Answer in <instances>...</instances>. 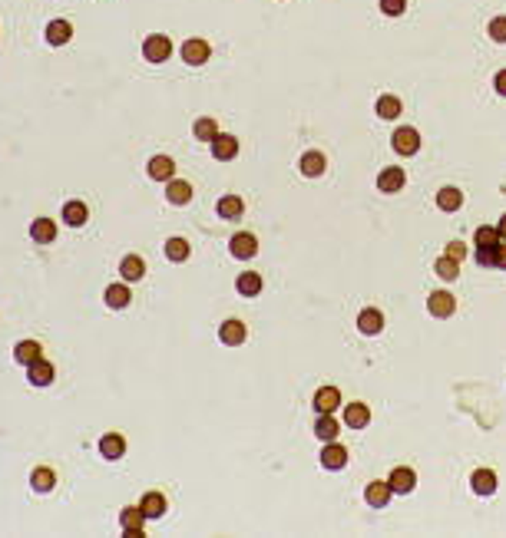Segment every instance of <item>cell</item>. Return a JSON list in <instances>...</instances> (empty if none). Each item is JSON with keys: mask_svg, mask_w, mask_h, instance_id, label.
Segmentation results:
<instances>
[{"mask_svg": "<svg viewBox=\"0 0 506 538\" xmlns=\"http://www.w3.org/2000/svg\"><path fill=\"white\" fill-rule=\"evenodd\" d=\"M142 56H146L149 63H165L169 56H172V43H169V37H163V33L146 37V43H142Z\"/></svg>", "mask_w": 506, "mask_h": 538, "instance_id": "cell-1", "label": "cell"}, {"mask_svg": "<svg viewBox=\"0 0 506 538\" xmlns=\"http://www.w3.org/2000/svg\"><path fill=\"white\" fill-rule=\"evenodd\" d=\"M394 152H401V155H417L420 152V136L414 125H401L394 132Z\"/></svg>", "mask_w": 506, "mask_h": 538, "instance_id": "cell-2", "label": "cell"}, {"mask_svg": "<svg viewBox=\"0 0 506 538\" xmlns=\"http://www.w3.org/2000/svg\"><path fill=\"white\" fill-rule=\"evenodd\" d=\"M228 251H232V258H239V261H248V258H255V251H258V238H255L252 231H239V235H232V245H228Z\"/></svg>", "mask_w": 506, "mask_h": 538, "instance_id": "cell-3", "label": "cell"}, {"mask_svg": "<svg viewBox=\"0 0 506 538\" xmlns=\"http://www.w3.org/2000/svg\"><path fill=\"white\" fill-rule=\"evenodd\" d=\"M182 60L189 63V66H202L205 60H209V53H212V47H209V43H205V40H186V43H182Z\"/></svg>", "mask_w": 506, "mask_h": 538, "instance_id": "cell-4", "label": "cell"}, {"mask_svg": "<svg viewBox=\"0 0 506 538\" xmlns=\"http://www.w3.org/2000/svg\"><path fill=\"white\" fill-rule=\"evenodd\" d=\"M344 463H348V449H344L338 439H331L328 446L321 449V466L331 469V472H338V469H344Z\"/></svg>", "mask_w": 506, "mask_h": 538, "instance_id": "cell-5", "label": "cell"}, {"mask_svg": "<svg viewBox=\"0 0 506 538\" xmlns=\"http://www.w3.org/2000/svg\"><path fill=\"white\" fill-rule=\"evenodd\" d=\"M387 482H391V489L397 492V495H404V492H410V489L417 486V476H414L410 466H397V469H391Z\"/></svg>", "mask_w": 506, "mask_h": 538, "instance_id": "cell-6", "label": "cell"}, {"mask_svg": "<svg viewBox=\"0 0 506 538\" xmlns=\"http://www.w3.org/2000/svg\"><path fill=\"white\" fill-rule=\"evenodd\" d=\"M53 376H57V370H53V363H47L43 357L27 367V380H30L34 387H47V383H53Z\"/></svg>", "mask_w": 506, "mask_h": 538, "instance_id": "cell-7", "label": "cell"}, {"mask_svg": "<svg viewBox=\"0 0 506 538\" xmlns=\"http://www.w3.org/2000/svg\"><path fill=\"white\" fill-rule=\"evenodd\" d=\"M212 155H216L218 162H232V159L239 155V142H235V136L218 132V136L212 139Z\"/></svg>", "mask_w": 506, "mask_h": 538, "instance_id": "cell-8", "label": "cell"}, {"mask_svg": "<svg viewBox=\"0 0 506 538\" xmlns=\"http://www.w3.org/2000/svg\"><path fill=\"white\" fill-rule=\"evenodd\" d=\"M149 178H156V182H172V178H176V162H172L169 155H152Z\"/></svg>", "mask_w": 506, "mask_h": 538, "instance_id": "cell-9", "label": "cell"}, {"mask_svg": "<svg viewBox=\"0 0 506 538\" xmlns=\"http://www.w3.org/2000/svg\"><path fill=\"white\" fill-rule=\"evenodd\" d=\"M357 327H361L364 337H374V334L384 330V314H380L378 307H367V311H361V317H357Z\"/></svg>", "mask_w": 506, "mask_h": 538, "instance_id": "cell-10", "label": "cell"}, {"mask_svg": "<svg viewBox=\"0 0 506 538\" xmlns=\"http://www.w3.org/2000/svg\"><path fill=\"white\" fill-rule=\"evenodd\" d=\"M70 37H73V24L70 20H50L47 24V43L50 47H64V43H70Z\"/></svg>", "mask_w": 506, "mask_h": 538, "instance_id": "cell-11", "label": "cell"}, {"mask_svg": "<svg viewBox=\"0 0 506 538\" xmlns=\"http://www.w3.org/2000/svg\"><path fill=\"white\" fill-rule=\"evenodd\" d=\"M338 403H341V390L338 387H321L315 393V410L318 413H334Z\"/></svg>", "mask_w": 506, "mask_h": 538, "instance_id": "cell-12", "label": "cell"}, {"mask_svg": "<svg viewBox=\"0 0 506 538\" xmlns=\"http://www.w3.org/2000/svg\"><path fill=\"white\" fill-rule=\"evenodd\" d=\"M100 456L103 459H119V456H126V439L119 436V433H106L100 439Z\"/></svg>", "mask_w": 506, "mask_h": 538, "instance_id": "cell-13", "label": "cell"}, {"mask_svg": "<svg viewBox=\"0 0 506 538\" xmlns=\"http://www.w3.org/2000/svg\"><path fill=\"white\" fill-rule=\"evenodd\" d=\"M391 495H394L391 482H371V486L364 489V499H367V505H374V509H384V505L391 502Z\"/></svg>", "mask_w": 506, "mask_h": 538, "instance_id": "cell-14", "label": "cell"}, {"mask_svg": "<svg viewBox=\"0 0 506 538\" xmlns=\"http://www.w3.org/2000/svg\"><path fill=\"white\" fill-rule=\"evenodd\" d=\"M470 486L477 495H493L496 492V472L493 469H477L473 476H470Z\"/></svg>", "mask_w": 506, "mask_h": 538, "instance_id": "cell-15", "label": "cell"}, {"mask_svg": "<svg viewBox=\"0 0 506 538\" xmlns=\"http://www.w3.org/2000/svg\"><path fill=\"white\" fill-rule=\"evenodd\" d=\"M165 199H169V205H189L192 185L186 182V178H172V182L165 185Z\"/></svg>", "mask_w": 506, "mask_h": 538, "instance_id": "cell-16", "label": "cell"}, {"mask_svg": "<svg viewBox=\"0 0 506 538\" xmlns=\"http://www.w3.org/2000/svg\"><path fill=\"white\" fill-rule=\"evenodd\" d=\"M344 423L351 426V429H364L371 423V410H367L364 403H348L344 406Z\"/></svg>", "mask_w": 506, "mask_h": 538, "instance_id": "cell-17", "label": "cell"}, {"mask_svg": "<svg viewBox=\"0 0 506 538\" xmlns=\"http://www.w3.org/2000/svg\"><path fill=\"white\" fill-rule=\"evenodd\" d=\"M427 307H431L433 317H450V314L456 311V300L447 294V291H437V294H431V300H427Z\"/></svg>", "mask_w": 506, "mask_h": 538, "instance_id": "cell-18", "label": "cell"}, {"mask_svg": "<svg viewBox=\"0 0 506 538\" xmlns=\"http://www.w3.org/2000/svg\"><path fill=\"white\" fill-rule=\"evenodd\" d=\"M119 275H123V281H140L142 275H146V264H142V258L140 254H126L123 258V264H119Z\"/></svg>", "mask_w": 506, "mask_h": 538, "instance_id": "cell-19", "label": "cell"}, {"mask_svg": "<svg viewBox=\"0 0 506 538\" xmlns=\"http://www.w3.org/2000/svg\"><path fill=\"white\" fill-rule=\"evenodd\" d=\"M378 188L380 192H401V188H404V169H397V165H394V169H384L378 176Z\"/></svg>", "mask_w": 506, "mask_h": 538, "instance_id": "cell-20", "label": "cell"}, {"mask_svg": "<svg viewBox=\"0 0 506 538\" xmlns=\"http://www.w3.org/2000/svg\"><path fill=\"white\" fill-rule=\"evenodd\" d=\"M103 298H106V304H110V307L123 311V307L129 304V298H133V294H129V281H123V284H110Z\"/></svg>", "mask_w": 506, "mask_h": 538, "instance_id": "cell-21", "label": "cell"}, {"mask_svg": "<svg viewBox=\"0 0 506 538\" xmlns=\"http://www.w3.org/2000/svg\"><path fill=\"white\" fill-rule=\"evenodd\" d=\"M218 340L228 344V347H239L241 340H245V324H241V321H225L222 330H218Z\"/></svg>", "mask_w": 506, "mask_h": 538, "instance_id": "cell-22", "label": "cell"}, {"mask_svg": "<svg viewBox=\"0 0 506 538\" xmlns=\"http://www.w3.org/2000/svg\"><path fill=\"white\" fill-rule=\"evenodd\" d=\"M87 218H89V212H87V205H83V201H66V205H64V222L70 228L87 225Z\"/></svg>", "mask_w": 506, "mask_h": 538, "instance_id": "cell-23", "label": "cell"}, {"mask_svg": "<svg viewBox=\"0 0 506 538\" xmlns=\"http://www.w3.org/2000/svg\"><path fill=\"white\" fill-rule=\"evenodd\" d=\"M13 360L24 363V367H30L34 360H40V344H37V340H20V344L13 347Z\"/></svg>", "mask_w": 506, "mask_h": 538, "instance_id": "cell-24", "label": "cell"}, {"mask_svg": "<svg viewBox=\"0 0 506 538\" xmlns=\"http://www.w3.org/2000/svg\"><path fill=\"white\" fill-rule=\"evenodd\" d=\"M315 436L325 439V443H331V439H338V420L331 413H321L315 420Z\"/></svg>", "mask_w": 506, "mask_h": 538, "instance_id": "cell-25", "label": "cell"}, {"mask_svg": "<svg viewBox=\"0 0 506 538\" xmlns=\"http://www.w3.org/2000/svg\"><path fill=\"white\" fill-rule=\"evenodd\" d=\"M140 509L146 512V518H159V515L165 512L163 492H146V495H142V502H140Z\"/></svg>", "mask_w": 506, "mask_h": 538, "instance_id": "cell-26", "label": "cell"}, {"mask_svg": "<svg viewBox=\"0 0 506 538\" xmlns=\"http://www.w3.org/2000/svg\"><path fill=\"white\" fill-rule=\"evenodd\" d=\"M235 288H239L241 298H255V294L262 291V277L255 275V271H241L239 281H235Z\"/></svg>", "mask_w": 506, "mask_h": 538, "instance_id": "cell-27", "label": "cell"}, {"mask_svg": "<svg viewBox=\"0 0 506 538\" xmlns=\"http://www.w3.org/2000/svg\"><path fill=\"white\" fill-rule=\"evenodd\" d=\"M321 172H325V155H321V152H304L302 155V176L318 178Z\"/></svg>", "mask_w": 506, "mask_h": 538, "instance_id": "cell-28", "label": "cell"}, {"mask_svg": "<svg viewBox=\"0 0 506 538\" xmlns=\"http://www.w3.org/2000/svg\"><path fill=\"white\" fill-rule=\"evenodd\" d=\"M30 235H34V241H40V245H47V241L57 238V225H53L50 218H37L34 225H30Z\"/></svg>", "mask_w": 506, "mask_h": 538, "instance_id": "cell-29", "label": "cell"}, {"mask_svg": "<svg viewBox=\"0 0 506 538\" xmlns=\"http://www.w3.org/2000/svg\"><path fill=\"white\" fill-rule=\"evenodd\" d=\"M437 205H440L443 212H456L460 205H463V192L460 188H440V195H437Z\"/></svg>", "mask_w": 506, "mask_h": 538, "instance_id": "cell-30", "label": "cell"}, {"mask_svg": "<svg viewBox=\"0 0 506 538\" xmlns=\"http://www.w3.org/2000/svg\"><path fill=\"white\" fill-rule=\"evenodd\" d=\"M473 241H477V248H496L503 238H500V228L480 225V228H477V235H473Z\"/></svg>", "mask_w": 506, "mask_h": 538, "instance_id": "cell-31", "label": "cell"}, {"mask_svg": "<svg viewBox=\"0 0 506 538\" xmlns=\"http://www.w3.org/2000/svg\"><path fill=\"white\" fill-rule=\"evenodd\" d=\"M53 482H57V476H53V469H47V466H37L34 476H30V486L37 489V492H50Z\"/></svg>", "mask_w": 506, "mask_h": 538, "instance_id": "cell-32", "label": "cell"}, {"mask_svg": "<svg viewBox=\"0 0 506 538\" xmlns=\"http://www.w3.org/2000/svg\"><path fill=\"white\" fill-rule=\"evenodd\" d=\"M378 116L380 119H397V116H401V100L391 96V93H384L378 100Z\"/></svg>", "mask_w": 506, "mask_h": 538, "instance_id": "cell-33", "label": "cell"}, {"mask_svg": "<svg viewBox=\"0 0 506 538\" xmlns=\"http://www.w3.org/2000/svg\"><path fill=\"white\" fill-rule=\"evenodd\" d=\"M165 258H169V261H186V258H189V241L186 238H169L165 241Z\"/></svg>", "mask_w": 506, "mask_h": 538, "instance_id": "cell-34", "label": "cell"}, {"mask_svg": "<svg viewBox=\"0 0 506 538\" xmlns=\"http://www.w3.org/2000/svg\"><path fill=\"white\" fill-rule=\"evenodd\" d=\"M192 132H195V139H202V142H212V139L218 136V125H216V119H209V116H202V119H195V125H192Z\"/></svg>", "mask_w": 506, "mask_h": 538, "instance_id": "cell-35", "label": "cell"}, {"mask_svg": "<svg viewBox=\"0 0 506 538\" xmlns=\"http://www.w3.org/2000/svg\"><path fill=\"white\" fill-rule=\"evenodd\" d=\"M433 271H437L443 281H454V277L460 275V261H456V258H450V254H443V258H437Z\"/></svg>", "mask_w": 506, "mask_h": 538, "instance_id": "cell-36", "label": "cell"}, {"mask_svg": "<svg viewBox=\"0 0 506 538\" xmlns=\"http://www.w3.org/2000/svg\"><path fill=\"white\" fill-rule=\"evenodd\" d=\"M245 212V205H241L239 195H225V199H218V215L222 218H239Z\"/></svg>", "mask_w": 506, "mask_h": 538, "instance_id": "cell-37", "label": "cell"}, {"mask_svg": "<svg viewBox=\"0 0 506 538\" xmlns=\"http://www.w3.org/2000/svg\"><path fill=\"white\" fill-rule=\"evenodd\" d=\"M119 522H123V532H126V528H142V522H146V512H142V509H123Z\"/></svg>", "mask_w": 506, "mask_h": 538, "instance_id": "cell-38", "label": "cell"}, {"mask_svg": "<svg viewBox=\"0 0 506 538\" xmlns=\"http://www.w3.org/2000/svg\"><path fill=\"white\" fill-rule=\"evenodd\" d=\"M380 10L387 17H401L407 10V0H380Z\"/></svg>", "mask_w": 506, "mask_h": 538, "instance_id": "cell-39", "label": "cell"}, {"mask_svg": "<svg viewBox=\"0 0 506 538\" xmlns=\"http://www.w3.org/2000/svg\"><path fill=\"white\" fill-rule=\"evenodd\" d=\"M490 37H493L496 43H506V17H496V20H490Z\"/></svg>", "mask_w": 506, "mask_h": 538, "instance_id": "cell-40", "label": "cell"}, {"mask_svg": "<svg viewBox=\"0 0 506 538\" xmlns=\"http://www.w3.org/2000/svg\"><path fill=\"white\" fill-rule=\"evenodd\" d=\"M477 264H480V268H493L496 264V248H477Z\"/></svg>", "mask_w": 506, "mask_h": 538, "instance_id": "cell-41", "label": "cell"}, {"mask_svg": "<svg viewBox=\"0 0 506 538\" xmlns=\"http://www.w3.org/2000/svg\"><path fill=\"white\" fill-rule=\"evenodd\" d=\"M443 254H450V258H456V261H460V258L467 254V245H463V241H450V245H447V251H443Z\"/></svg>", "mask_w": 506, "mask_h": 538, "instance_id": "cell-42", "label": "cell"}, {"mask_svg": "<svg viewBox=\"0 0 506 538\" xmlns=\"http://www.w3.org/2000/svg\"><path fill=\"white\" fill-rule=\"evenodd\" d=\"M493 86H496V93H500V96H506V70H500V73L493 76Z\"/></svg>", "mask_w": 506, "mask_h": 538, "instance_id": "cell-43", "label": "cell"}, {"mask_svg": "<svg viewBox=\"0 0 506 538\" xmlns=\"http://www.w3.org/2000/svg\"><path fill=\"white\" fill-rule=\"evenodd\" d=\"M496 268H506V241L496 245Z\"/></svg>", "mask_w": 506, "mask_h": 538, "instance_id": "cell-44", "label": "cell"}, {"mask_svg": "<svg viewBox=\"0 0 506 538\" xmlns=\"http://www.w3.org/2000/svg\"><path fill=\"white\" fill-rule=\"evenodd\" d=\"M496 228H500V238L506 241V215H503V218H500V225H496Z\"/></svg>", "mask_w": 506, "mask_h": 538, "instance_id": "cell-45", "label": "cell"}]
</instances>
